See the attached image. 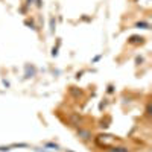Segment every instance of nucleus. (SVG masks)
<instances>
[{
	"instance_id": "nucleus-1",
	"label": "nucleus",
	"mask_w": 152,
	"mask_h": 152,
	"mask_svg": "<svg viewBox=\"0 0 152 152\" xmlns=\"http://www.w3.org/2000/svg\"><path fill=\"white\" fill-rule=\"evenodd\" d=\"M143 40H145V38H143V37H137V35H132V37L129 38V43H134V44H138V43H143Z\"/></svg>"
},
{
	"instance_id": "nucleus-2",
	"label": "nucleus",
	"mask_w": 152,
	"mask_h": 152,
	"mask_svg": "<svg viewBox=\"0 0 152 152\" xmlns=\"http://www.w3.org/2000/svg\"><path fill=\"white\" fill-rule=\"evenodd\" d=\"M108 152H129L126 148H111Z\"/></svg>"
},
{
	"instance_id": "nucleus-3",
	"label": "nucleus",
	"mask_w": 152,
	"mask_h": 152,
	"mask_svg": "<svg viewBox=\"0 0 152 152\" xmlns=\"http://www.w3.org/2000/svg\"><path fill=\"white\" fill-rule=\"evenodd\" d=\"M137 28H143V29H149V23H145V21H142V23H137Z\"/></svg>"
},
{
	"instance_id": "nucleus-4",
	"label": "nucleus",
	"mask_w": 152,
	"mask_h": 152,
	"mask_svg": "<svg viewBox=\"0 0 152 152\" xmlns=\"http://www.w3.org/2000/svg\"><path fill=\"white\" fill-rule=\"evenodd\" d=\"M79 134H81V135H84V138H88V137H90V134L85 132V131H79Z\"/></svg>"
}]
</instances>
